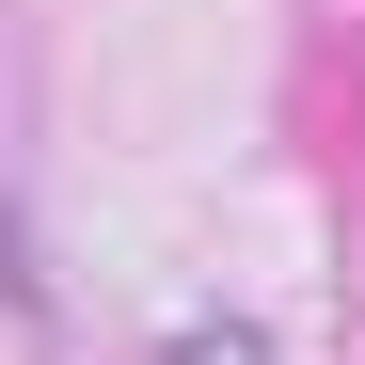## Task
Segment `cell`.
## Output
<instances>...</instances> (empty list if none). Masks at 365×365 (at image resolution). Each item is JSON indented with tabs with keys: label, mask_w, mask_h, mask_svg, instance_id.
Wrapping results in <instances>:
<instances>
[{
	"label": "cell",
	"mask_w": 365,
	"mask_h": 365,
	"mask_svg": "<svg viewBox=\"0 0 365 365\" xmlns=\"http://www.w3.org/2000/svg\"><path fill=\"white\" fill-rule=\"evenodd\" d=\"M175 365H270V334H255V318H191V334H175Z\"/></svg>",
	"instance_id": "1"
}]
</instances>
